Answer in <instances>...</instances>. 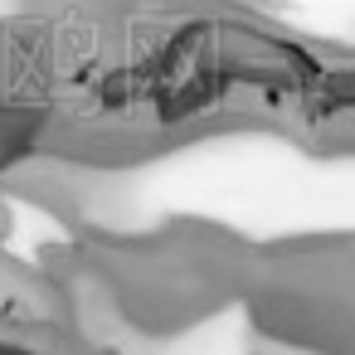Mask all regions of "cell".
Wrapping results in <instances>:
<instances>
[{
    "label": "cell",
    "instance_id": "obj_1",
    "mask_svg": "<svg viewBox=\"0 0 355 355\" xmlns=\"http://www.w3.org/2000/svg\"><path fill=\"white\" fill-rule=\"evenodd\" d=\"M321 93H326L336 107H355V69L340 73V78H331V83H321Z\"/></svg>",
    "mask_w": 355,
    "mask_h": 355
}]
</instances>
